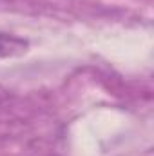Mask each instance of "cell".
Listing matches in <instances>:
<instances>
[{
    "mask_svg": "<svg viewBox=\"0 0 154 156\" xmlns=\"http://www.w3.org/2000/svg\"><path fill=\"white\" fill-rule=\"evenodd\" d=\"M27 47V42L11 37V35H2L0 33V56H15L24 53Z\"/></svg>",
    "mask_w": 154,
    "mask_h": 156,
    "instance_id": "obj_1",
    "label": "cell"
}]
</instances>
